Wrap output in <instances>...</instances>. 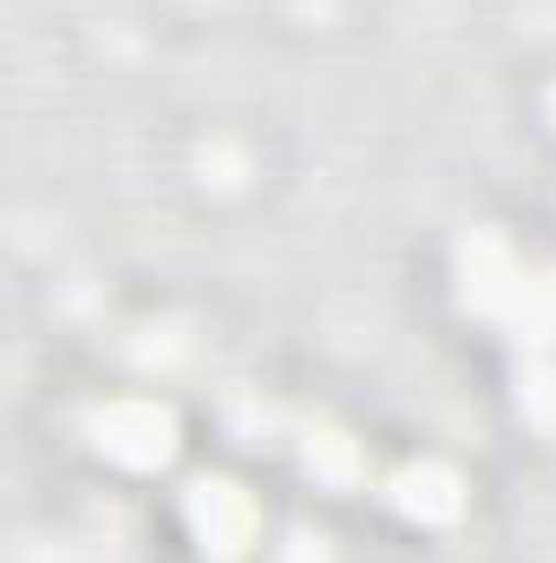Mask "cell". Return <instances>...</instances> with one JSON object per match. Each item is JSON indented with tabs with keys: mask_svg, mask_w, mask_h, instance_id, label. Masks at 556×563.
Segmentation results:
<instances>
[{
	"mask_svg": "<svg viewBox=\"0 0 556 563\" xmlns=\"http://www.w3.org/2000/svg\"><path fill=\"white\" fill-rule=\"evenodd\" d=\"M551 119H556V92H551Z\"/></svg>",
	"mask_w": 556,
	"mask_h": 563,
	"instance_id": "9c48e42d",
	"label": "cell"
},
{
	"mask_svg": "<svg viewBox=\"0 0 556 563\" xmlns=\"http://www.w3.org/2000/svg\"><path fill=\"white\" fill-rule=\"evenodd\" d=\"M92 439L119 459V465H132V472H151V465H164L170 452H177V413L164 407V400H112V407H99L92 413Z\"/></svg>",
	"mask_w": 556,
	"mask_h": 563,
	"instance_id": "6da1fadb",
	"label": "cell"
},
{
	"mask_svg": "<svg viewBox=\"0 0 556 563\" xmlns=\"http://www.w3.org/2000/svg\"><path fill=\"white\" fill-rule=\"evenodd\" d=\"M524 407H531L537 420H556V374H531V380H524Z\"/></svg>",
	"mask_w": 556,
	"mask_h": 563,
	"instance_id": "ba28073f",
	"label": "cell"
},
{
	"mask_svg": "<svg viewBox=\"0 0 556 563\" xmlns=\"http://www.w3.org/2000/svg\"><path fill=\"white\" fill-rule=\"evenodd\" d=\"M458 276H465V301L504 314V301L518 295L524 269H518V256H511V243H504L498 230H471L465 250H458Z\"/></svg>",
	"mask_w": 556,
	"mask_h": 563,
	"instance_id": "3957f363",
	"label": "cell"
},
{
	"mask_svg": "<svg viewBox=\"0 0 556 563\" xmlns=\"http://www.w3.org/2000/svg\"><path fill=\"white\" fill-rule=\"evenodd\" d=\"M504 314L518 321V334L531 341H556V276H524L518 295L504 301Z\"/></svg>",
	"mask_w": 556,
	"mask_h": 563,
	"instance_id": "8992f818",
	"label": "cell"
},
{
	"mask_svg": "<svg viewBox=\"0 0 556 563\" xmlns=\"http://www.w3.org/2000/svg\"><path fill=\"white\" fill-rule=\"evenodd\" d=\"M393 505H400L407 518H419V525H445V518H458L465 485H458V472H452V465L419 459V465H407V472L393 478Z\"/></svg>",
	"mask_w": 556,
	"mask_h": 563,
	"instance_id": "277c9868",
	"label": "cell"
},
{
	"mask_svg": "<svg viewBox=\"0 0 556 563\" xmlns=\"http://www.w3.org/2000/svg\"><path fill=\"white\" fill-rule=\"evenodd\" d=\"M197 170H203V184H223V190L243 184V157H236V144H223V139L197 151Z\"/></svg>",
	"mask_w": 556,
	"mask_h": 563,
	"instance_id": "52a82bcc",
	"label": "cell"
},
{
	"mask_svg": "<svg viewBox=\"0 0 556 563\" xmlns=\"http://www.w3.org/2000/svg\"><path fill=\"white\" fill-rule=\"evenodd\" d=\"M301 459H308V472L327 478V485H354V478H360V445H354L347 432H334V426H314L308 445H301Z\"/></svg>",
	"mask_w": 556,
	"mask_h": 563,
	"instance_id": "5b68a950",
	"label": "cell"
},
{
	"mask_svg": "<svg viewBox=\"0 0 556 563\" xmlns=\"http://www.w3.org/2000/svg\"><path fill=\"white\" fill-rule=\"evenodd\" d=\"M184 525L197 531V544H203V551L236 558V551H249V544H256L263 511H256V498H249L236 478H197V485L184 492Z\"/></svg>",
	"mask_w": 556,
	"mask_h": 563,
	"instance_id": "7a4b0ae2",
	"label": "cell"
}]
</instances>
